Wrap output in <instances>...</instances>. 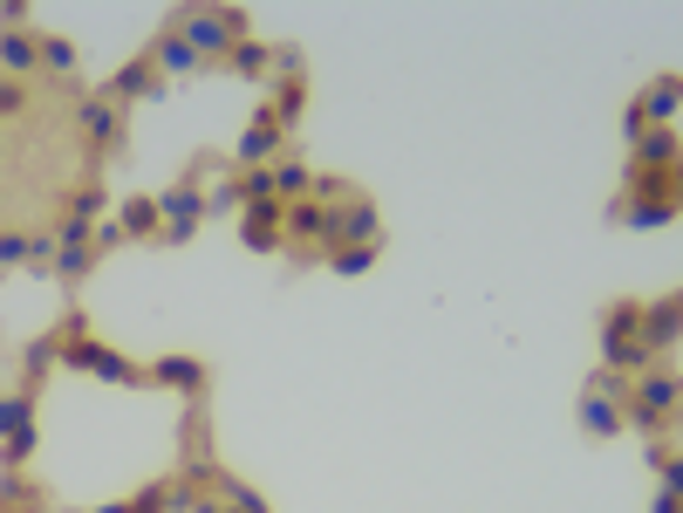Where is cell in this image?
Wrapping results in <instances>:
<instances>
[{"label": "cell", "mask_w": 683, "mask_h": 513, "mask_svg": "<svg viewBox=\"0 0 683 513\" xmlns=\"http://www.w3.org/2000/svg\"><path fill=\"white\" fill-rule=\"evenodd\" d=\"M226 69H239V75H267V69H273V49H260V42H239V49L226 55Z\"/></svg>", "instance_id": "cell-25"}, {"label": "cell", "mask_w": 683, "mask_h": 513, "mask_svg": "<svg viewBox=\"0 0 683 513\" xmlns=\"http://www.w3.org/2000/svg\"><path fill=\"white\" fill-rule=\"evenodd\" d=\"M83 513H131L124 500H103V506H83Z\"/></svg>", "instance_id": "cell-35"}, {"label": "cell", "mask_w": 683, "mask_h": 513, "mask_svg": "<svg viewBox=\"0 0 683 513\" xmlns=\"http://www.w3.org/2000/svg\"><path fill=\"white\" fill-rule=\"evenodd\" d=\"M219 500H226V513H267V500H260V486H247V480H219Z\"/></svg>", "instance_id": "cell-23"}, {"label": "cell", "mask_w": 683, "mask_h": 513, "mask_svg": "<svg viewBox=\"0 0 683 513\" xmlns=\"http://www.w3.org/2000/svg\"><path fill=\"white\" fill-rule=\"evenodd\" d=\"M335 247H383V219L370 199H342L335 206Z\"/></svg>", "instance_id": "cell-9"}, {"label": "cell", "mask_w": 683, "mask_h": 513, "mask_svg": "<svg viewBox=\"0 0 683 513\" xmlns=\"http://www.w3.org/2000/svg\"><path fill=\"white\" fill-rule=\"evenodd\" d=\"M0 69H8L14 83H21L28 69H42V34H28V28H0Z\"/></svg>", "instance_id": "cell-13"}, {"label": "cell", "mask_w": 683, "mask_h": 513, "mask_svg": "<svg viewBox=\"0 0 683 513\" xmlns=\"http://www.w3.org/2000/svg\"><path fill=\"white\" fill-rule=\"evenodd\" d=\"M151 90H157V83H151V55H144V62H131V69H116V75H110V103H116V110H124L131 96H151Z\"/></svg>", "instance_id": "cell-20"}, {"label": "cell", "mask_w": 683, "mask_h": 513, "mask_svg": "<svg viewBox=\"0 0 683 513\" xmlns=\"http://www.w3.org/2000/svg\"><path fill=\"white\" fill-rule=\"evenodd\" d=\"M21 103H28V90H21V83H14V75H8V83H0V116H14Z\"/></svg>", "instance_id": "cell-33"}, {"label": "cell", "mask_w": 683, "mask_h": 513, "mask_svg": "<svg viewBox=\"0 0 683 513\" xmlns=\"http://www.w3.org/2000/svg\"><path fill=\"white\" fill-rule=\"evenodd\" d=\"M376 254H383V247H335V254H329V267L342 274V281H355V274H370V267H376Z\"/></svg>", "instance_id": "cell-24"}, {"label": "cell", "mask_w": 683, "mask_h": 513, "mask_svg": "<svg viewBox=\"0 0 683 513\" xmlns=\"http://www.w3.org/2000/svg\"><path fill=\"white\" fill-rule=\"evenodd\" d=\"M280 226H288L294 240H329L335 247V206H321V199H294Z\"/></svg>", "instance_id": "cell-12"}, {"label": "cell", "mask_w": 683, "mask_h": 513, "mask_svg": "<svg viewBox=\"0 0 683 513\" xmlns=\"http://www.w3.org/2000/svg\"><path fill=\"white\" fill-rule=\"evenodd\" d=\"M609 219L629 233H656V226H676V199H615Z\"/></svg>", "instance_id": "cell-11"}, {"label": "cell", "mask_w": 683, "mask_h": 513, "mask_svg": "<svg viewBox=\"0 0 683 513\" xmlns=\"http://www.w3.org/2000/svg\"><path fill=\"white\" fill-rule=\"evenodd\" d=\"M42 69H55V75H75V49H69V42H55V34H42Z\"/></svg>", "instance_id": "cell-29"}, {"label": "cell", "mask_w": 683, "mask_h": 513, "mask_svg": "<svg viewBox=\"0 0 683 513\" xmlns=\"http://www.w3.org/2000/svg\"><path fill=\"white\" fill-rule=\"evenodd\" d=\"M157 219H165V240H192L198 219H206V192H198V172H185L172 192H157Z\"/></svg>", "instance_id": "cell-3"}, {"label": "cell", "mask_w": 683, "mask_h": 513, "mask_svg": "<svg viewBox=\"0 0 683 513\" xmlns=\"http://www.w3.org/2000/svg\"><path fill=\"white\" fill-rule=\"evenodd\" d=\"M28 500V480H21V465H8V480H0V506H14Z\"/></svg>", "instance_id": "cell-31"}, {"label": "cell", "mask_w": 683, "mask_h": 513, "mask_svg": "<svg viewBox=\"0 0 683 513\" xmlns=\"http://www.w3.org/2000/svg\"><path fill=\"white\" fill-rule=\"evenodd\" d=\"M151 69H172V75H185V69H206V55H198V49L185 42V34H172V28H165V42L151 49Z\"/></svg>", "instance_id": "cell-17"}, {"label": "cell", "mask_w": 683, "mask_h": 513, "mask_svg": "<svg viewBox=\"0 0 683 513\" xmlns=\"http://www.w3.org/2000/svg\"><path fill=\"white\" fill-rule=\"evenodd\" d=\"M62 363H69V370H90V377H103V383H137V377H144L131 357H116V349H103V342H90V336H62Z\"/></svg>", "instance_id": "cell-5"}, {"label": "cell", "mask_w": 683, "mask_h": 513, "mask_svg": "<svg viewBox=\"0 0 683 513\" xmlns=\"http://www.w3.org/2000/svg\"><path fill=\"white\" fill-rule=\"evenodd\" d=\"M172 34H185L206 62H226L239 42H247V14H239V8H178Z\"/></svg>", "instance_id": "cell-1"}, {"label": "cell", "mask_w": 683, "mask_h": 513, "mask_svg": "<svg viewBox=\"0 0 683 513\" xmlns=\"http://www.w3.org/2000/svg\"><path fill=\"white\" fill-rule=\"evenodd\" d=\"M34 452V390L0 398V465H21Z\"/></svg>", "instance_id": "cell-4"}, {"label": "cell", "mask_w": 683, "mask_h": 513, "mask_svg": "<svg viewBox=\"0 0 683 513\" xmlns=\"http://www.w3.org/2000/svg\"><path fill=\"white\" fill-rule=\"evenodd\" d=\"M280 137H288V124H280V110L267 103V110H260V124H253V131H239L232 157H239V165H273V157H280Z\"/></svg>", "instance_id": "cell-7"}, {"label": "cell", "mask_w": 683, "mask_h": 513, "mask_svg": "<svg viewBox=\"0 0 683 513\" xmlns=\"http://www.w3.org/2000/svg\"><path fill=\"white\" fill-rule=\"evenodd\" d=\"M676 213H683V172H676Z\"/></svg>", "instance_id": "cell-36"}, {"label": "cell", "mask_w": 683, "mask_h": 513, "mask_svg": "<svg viewBox=\"0 0 683 513\" xmlns=\"http://www.w3.org/2000/svg\"><path fill=\"white\" fill-rule=\"evenodd\" d=\"M116 233H124V240L165 233V219H157V199H124V206H116Z\"/></svg>", "instance_id": "cell-18"}, {"label": "cell", "mask_w": 683, "mask_h": 513, "mask_svg": "<svg viewBox=\"0 0 683 513\" xmlns=\"http://www.w3.org/2000/svg\"><path fill=\"white\" fill-rule=\"evenodd\" d=\"M90 267H96V247H75V240L55 247V281H83Z\"/></svg>", "instance_id": "cell-22"}, {"label": "cell", "mask_w": 683, "mask_h": 513, "mask_svg": "<svg viewBox=\"0 0 683 513\" xmlns=\"http://www.w3.org/2000/svg\"><path fill=\"white\" fill-rule=\"evenodd\" d=\"M650 465L663 472V500H676V506H683V459H670L663 445H650Z\"/></svg>", "instance_id": "cell-27"}, {"label": "cell", "mask_w": 683, "mask_h": 513, "mask_svg": "<svg viewBox=\"0 0 683 513\" xmlns=\"http://www.w3.org/2000/svg\"><path fill=\"white\" fill-rule=\"evenodd\" d=\"M75 124H83L90 144H116V137H124V110H116L110 96H90L83 110H75Z\"/></svg>", "instance_id": "cell-15"}, {"label": "cell", "mask_w": 683, "mask_h": 513, "mask_svg": "<svg viewBox=\"0 0 683 513\" xmlns=\"http://www.w3.org/2000/svg\"><path fill=\"white\" fill-rule=\"evenodd\" d=\"M273 192H280V206H294V199H308V192H314V172L280 157V165H273Z\"/></svg>", "instance_id": "cell-21"}, {"label": "cell", "mask_w": 683, "mask_h": 513, "mask_svg": "<svg viewBox=\"0 0 683 513\" xmlns=\"http://www.w3.org/2000/svg\"><path fill=\"white\" fill-rule=\"evenodd\" d=\"M650 363H656V357H650L635 336H601V370H609V377H642Z\"/></svg>", "instance_id": "cell-14"}, {"label": "cell", "mask_w": 683, "mask_h": 513, "mask_svg": "<svg viewBox=\"0 0 683 513\" xmlns=\"http://www.w3.org/2000/svg\"><path fill=\"white\" fill-rule=\"evenodd\" d=\"M629 404H635V411H650V418H670V411L683 404L676 370H642V377L629 383Z\"/></svg>", "instance_id": "cell-10"}, {"label": "cell", "mask_w": 683, "mask_h": 513, "mask_svg": "<svg viewBox=\"0 0 683 513\" xmlns=\"http://www.w3.org/2000/svg\"><path fill=\"white\" fill-rule=\"evenodd\" d=\"M676 336H683V288L663 295V301H642V329H635V342L650 349V357H663Z\"/></svg>", "instance_id": "cell-6"}, {"label": "cell", "mask_w": 683, "mask_h": 513, "mask_svg": "<svg viewBox=\"0 0 683 513\" xmlns=\"http://www.w3.org/2000/svg\"><path fill=\"white\" fill-rule=\"evenodd\" d=\"M635 329H642V301H615L601 315V336H635Z\"/></svg>", "instance_id": "cell-26"}, {"label": "cell", "mask_w": 683, "mask_h": 513, "mask_svg": "<svg viewBox=\"0 0 683 513\" xmlns=\"http://www.w3.org/2000/svg\"><path fill=\"white\" fill-rule=\"evenodd\" d=\"M622 411H629V383L622 377H594L581 390V431H588V439H615Z\"/></svg>", "instance_id": "cell-2"}, {"label": "cell", "mask_w": 683, "mask_h": 513, "mask_svg": "<svg viewBox=\"0 0 683 513\" xmlns=\"http://www.w3.org/2000/svg\"><path fill=\"white\" fill-rule=\"evenodd\" d=\"M151 377H157V383H172V390H185V398H198V390H206V370H198L192 357H157V363H151Z\"/></svg>", "instance_id": "cell-19"}, {"label": "cell", "mask_w": 683, "mask_h": 513, "mask_svg": "<svg viewBox=\"0 0 683 513\" xmlns=\"http://www.w3.org/2000/svg\"><path fill=\"white\" fill-rule=\"evenodd\" d=\"M96 213H103V192L83 185V192H75V219H96Z\"/></svg>", "instance_id": "cell-32"}, {"label": "cell", "mask_w": 683, "mask_h": 513, "mask_svg": "<svg viewBox=\"0 0 683 513\" xmlns=\"http://www.w3.org/2000/svg\"><path fill=\"white\" fill-rule=\"evenodd\" d=\"M55 357H62V336H42V342H28V349H21V363H28V377H42V370H49Z\"/></svg>", "instance_id": "cell-28"}, {"label": "cell", "mask_w": 683, "mask_h": 513, "mask_svg": "<svg viewBox=\"0 0 683 513\" xmlns=\"http://www.w3.org/2000/svg\"><path fill=\"white\" fill-rule=\"evenodd\" d=\"M239 206V178H219L213 192H206V219H219V213H232Z\"/></svg>", "instance_id": "cell-30"}, {"label": "cell", "mask_w": 683, "mask_h": 513, "mask_svg": "<svg viewBox=\"0 0 683 513\" xmlns=\"http://www.w3.org/2000/svg\"><path fill=\"white\" fill-rule=\"evenodd\" d=\"M185 513H226V500H198V493H192V506H185Z\"/></svg>", "instance_id": "cell-34"}, {"label": "cell", "mask_w": 683, "mask_h": 513, "mask_svg": "<svg viewBox=\"0 0 683 513\" xmlns=\"http://www.w3.org/2000/svg\"><path fill=\"white\" fill-rule=\"evenodd\" d=\"M629 165H635V172H683V144H676V131H670V124H650V131L635 137Z\"/></svg>", "instance_id": "cell-8"}, {"label": "cell", "mask_w": 683, "mask_h": 513, "mask_svg": "<svg viewBox=\"0 0 683 513\" xmlns=\"http://www.w3.org/2000/svg\"><path fill=\"white\" fill-rule=\"evenodd\" d=\"M635 110H642V124H670V116L683 110V83L676 75H656V83L635 96Z\"/></svg>", "instance_id": "cell-16"}]
</instances>
